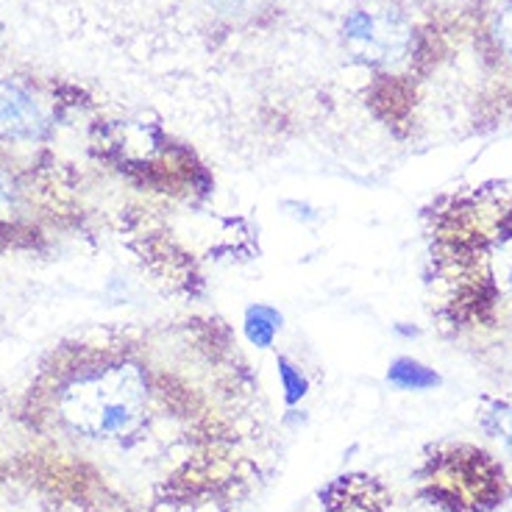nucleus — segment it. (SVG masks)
Wrapping results in <instances>:
<instances>
[{"label":"nucleus","mask_w":512,"mask_h":512,"mask_svg":"<svg viewBox=\"0 0 512 512\" xmlns=\"http://www.w3.org/2000/svg\"><path fill=\"white\" fill-rule=\"evenodd\" d=\"M343 39L351 56L373 67H393L412 51V26L393 12H351L343 23Z\"/></svg>","instance_id":"2"},{"label":"nucleus","mask_w":512,"mask_h":512,"mask_svg":"<svg viewBox=\"0 0 512 512\" xmlns=\"http://www.w3.org/2000/svg\"><path fill=\"white\" fill-rule=\"evenodd\" d=\"M14 215V190H12V181L6 179L3 173H0V223L3 220H9Z\"/></svg>","instance_id":"8"},{"label":"nucleus","mask_w":512,"mask_h":512,"mask_svg":"<svg viewBox=\"0 0 512 512\" xmlns=\"http://www.w3.org/2000/svg\"><path fill=\"white\" fill-rule=\"evenodd\" d=\"M485 282L504 298H512V218L501 220L496 234L482 248Z\"/></svg>","instance_id":"4"},{"label":"nucleus","mask_w":512,"mask_h":512,"mask_svg":"<svg viewBox=\"0 0 512 512\" xmlns=\"http://www.w3.org/2000/svg\"><path fill=\"white\" fill-rule=\"evenodd\" d=\"M490 39H493L496 51L512 62V0H504L499 6V12L493 14Z\"/></svg>","instance_id":"6"},{"label":"nucleus","mask_w":512,"mask_h":512,"mask_svg":"<svg viewBox=\"0 0 512 512\" xmlns=\"http://www.w3.org/2000/svg\"><path fill=\"white\" fill-rule=\"evenodd\" d=\"M45 131V112L23 87L0 81V137L34 140Z\"/></svg>","instance_id":"3"},{"label":"nucleus","mask_w":512,"mask_h":512,"mask_svg":"<svg viewBox=\"0 0 512 512\" xmlns=\"http://www.w3.org/2000/svg\"><path fill=\"white\" fill-rule=\"evenodd\" d=\"M390 382L398 384L401 390H426V387H435L440 382V376L435 371H429L421 362L396 359L393 368H390Z\"/></svg>","instance_id":"5"},{"label":"nucleus","mask_w":512,"mask_h":512,"mask_svg":"<svg viewBox=\"0 0 512 512\" xmlns=\"http://www.w3.org/2000/svg\"><path fill=\"white\" fill-rule=\"evenodd\" d=\"M487 429L496 432V437H501L512 451V404H496L493 412H490Z\"/></svg>","instance_id":"7"},{"label":"nucleus","mask_w":512,"mask_h":512,"mask_svg":"<svg viewBox=\"0 0 512 512\" xmlns=\"http://www.w3.org/2000/svg\"><path fill=\"white\" fill-rule=\"evenodd\" d=\"M148 415V384L140 368L117 362L67 384L62 418L76 432L103 440L134 435Z\"/></svg>","instance_id":"1"}]
</instances>
